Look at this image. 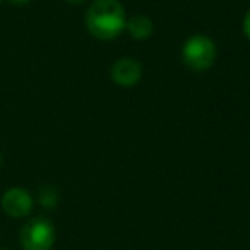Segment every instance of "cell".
Returning <instances> with one entry per match:
<instances>
[{"label": "cell", "mask_w": 250, "mask_h": 250, "mask_svg": "<svg viewBox=\"0 0 250 250\" xmlns=\"http://www.w3.org/2000/svg\"><path fill=\"white\" fill-rule=\"evenodd\" d=\"M11 5H16V7H22V5H28L31 0H7Z\"/></svg>", "instance_id": "obj_9"}, {"label": "cell", "mask_w": 250, "mask_h": 250, "mask_svg": "<svg viewBox=\"0 0 250 250\" xmlns=\"http://www.w3.org/2000/svg\"><path fill=\"white\" fill-rule=\"evenodd\" d=\"M0 250H12V249H9V247H5V249H0Z\"/></svg>", "instance_id": "obj_12"}, {"label": "cell", "mask_w": 250, "mask_h": 250, "mask_svg": "<svg viewBox=\"0 0 250 250\" xmlns=\"http://www.w3.org/2000/svg\"><path fill=\"white\" fill-rule=\"evenodd\" d=\"M69 4H74V5H81V4H84L86 0H67Z\"/></svg>", "instance_id": "obj_10"}, {"label": "cell", "mask_w": 250, "mask_h": 250, "mask_svg": "<svg viewBox=\"0 0 250 250\" xmlns=\"http://www.w3.org/2000/svg\"><path fill=\"white\" fill-rule=\"evenodd\" d=\"M111 81L120 87H134L143 77V65L132 57H122L111 65Z\"/></svg>", "instance_id": "obj_5"}, {"label": "cell", "mask_w": 250, "mask_h": 250, "mask_svg": "<svg viewBox=\"0 0 250 250\" xmlns=\"http://www.w3.org/2000/svg\"><path fill=\"white\" fill-rule=\"evenodd\" d=\"M2 2H4V0H0V5H2Z\"/></svg>", "instance_id": "obj_13"}, {"label": "cell", "mask_w": 250, "mask_h": 250, "mask_svg": "<svg viewBox=\"0 0 250 250\" xmlns=\"http://www.w3.org/2000/svg\"><path fill=\"white\" fill-rule=\"evenodd\" d=\"M84 24L96 40L110 42L125 29L127 14L120 0H94L86 11Z\"/></svg>", "instance_id": "obj_1"}, {"label": "cell", "mask_w": 250, "mask_h": 250, "mask_svg": "<svg viewBox=\"0 0 250 250\" xmlns=\"http://www.w3.org/2000/svg\"><path fill=\"white\" fill-rule=\"evenodd\" d=\"M243 33H245L247 40H250V9L247 11L245 18H243Z\"/></svg>", "instance_id": "obj_8"}, {"label": "cell", "mask_w": 250, "mask_h": 250, "mask_svg": "<svg viewBox=\"0 0 250 250\" xmlns=\"http://www.w3.org/2000/svg\"><path fill=\"white\" fill-rule=\"evenodd\" d=\"M0 206L9 218L22 219L33 211L35 201H33V195L29 190L22 187H12L4 192V195L0 199Z\"/></svg>", "instance_id": "obj_4"}, {"label": "cell", "mask_w": 250, "mask_h": 250, "mask_svg": "<svg viewBox=\"0 0 250 250\" xmlns=\"http://www.w3.org/2000/svg\"><path fill=\"white\" fill-rule=\"evenodd\" d=\"M2 165H4V156H2V153H0V168H2Z\"/></svg>", "instance_id": "obj_11"}, {"label": "cell", "mask_w": 250, "mask_h": 250, "mask_svg": "<svg viewBox=\"0 0 250 250\" xmlns=\"http://www.w3.org/2000/svg\"><path fill=\"white\" fill-rule=\"evenodd\" d=\"M19 242L24 250H52L55 245V226L48 218L36 216L22 225Z\"/></svg>", "instance_id": "obj_3"}, {"label": "cell", "mask_w": 250, "mask_h": 250, "mask_svg": "<svg viewBox=\"0 0 250 250\" xmlns=\"http://www.w3.org/2000/svg\"><path fill=\"white\" fill-rule=\"evenodd\" d=\"M218 48L212 38L206 35H194L182 46V62L194 72H206L216 62Z\"/></svg>", "instance_id": "obj_2"}, {"label": "cell", "mask_w": 250, "mask_h": 250, "mask_svg": "<svg viewBox=\"0 0 250 250\" xmlns=\"http://www.w3.org/2000/svg\"><path fill=\"white\" fill-rule=\"evenodd\" d=\"M60 201L59 190L52 185H42L38 188V202L45 209H55Z\"/></svg>", "instance_id": "obj_7"}, {"label": "cell", "mask_w": 250, "mask_h": 250, "mask_svg": "<svg viewBox=\"0 0 250 250\" xmlns=\"http://www.w3.org/2000/svg\"><path fill=\"white\" fill-rule=\"evenodd\" d=\"M125 29L130 33V36L134 40H141L143 42V40L151 38V35L154 33V24H153V19L147 18V16L136 14L127 19Z\"/></svg>", "instance_id": "obj_6"}]
</instances>
